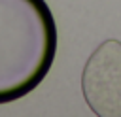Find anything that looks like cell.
<instances>
[{"instance_id": "7a4b0ae2", "label": "cell", "mask_w": 121, "mask_h": 117, "mask_svg": "<svg viewBox=\"0 0 121 117\" xmlns=\"http://www.w3.org/2000/svg\"><path fill=\"white\" fill-rule=\"evenodd\" d=\"M85 104L98 117H121V42H102L81 72Z\"/></svg>"}, {"instance_id": "6da1fadb", "label": "cell", "mask_w": 121, "mask_h": 117, "mask_svg": "<svg viewBox=\"0 0 121 117\" xmlns=\"http://www.w3.org/2000/svg\"><path fill=\"white\" fill-rule=\"evenodd\" d=\"M57 55V25L45 0H0V106L32 92Z\"/></svg>"}]
</instances>
